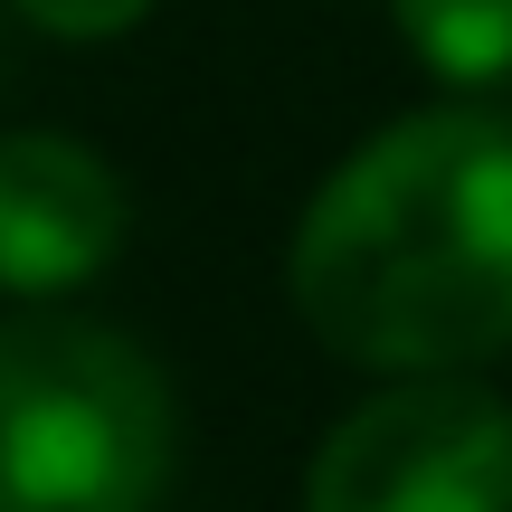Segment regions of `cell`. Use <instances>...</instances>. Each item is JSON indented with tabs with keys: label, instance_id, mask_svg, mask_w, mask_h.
I'll return each mask as SVG.
<instances>
[{
	"label": "cell",
	"instance_id": "4",
	"mask_svg": "<svg viewBox=\"0 0 512 512\" xmlns=\"http://www.w3.org/2000/svg\"><path fill=\"white\" fill-rule=\"evenodd\" d=\"M133 238V190L86 133L19 124L0 133V294L57 304L95 285Z\"/></svg>",
	"mask_w": 512,
	"mask_h": 512
},
{
	"label": "cell",
	"instance_id": "1",
	"mask_svg": "<svg viewBox=\"0 0 512 512\" xmlns=\"http://www.w3.org/2000/svg\"><path fill=\"white\" fill-rule=\"evenodd\" d=\"M285 304L332 361L380 380L512 351V114L418 105L313 181L285 238Z\"/></svg>",
	"mask_w": 512,
	"mask_h": 512
},
{
	"label": "cell",
	"instance_id": "6",
	"mask_svg": "<svg viewBox=\"0 0 512 512\" xmlns=\"http://www.w3.org/2000/svg\"><path fill=\"white\" fill-rule=\"evenodd\" d=\"M38 38H67V48H105V38H133L152 19V0H10Z\"/></svg>",
	"mask_w": 512,
	"mask_h": 512
},
{
	"label": "cell",
	"instance_id": "2",
	"mask_svg": "<svg viewBox=\"0 0 512 512\" xmlns=\"http://www.w3.org/2000/svg\"><path fill=\"white\" fill-rule=\"evenodd\" d=\"M181 475V389L95 313L0 323V512H162Z\"/></svg>",
	"mask_w": 512,
	"mask_h": 512
},
{
	"label": "cell",
	"instance_id": "5",
	"mask_svg": "<svg viewBox=\"0 0 512 512\" xmlns=\"http://www.w3.org/2000/svg\"><path fill=\"white\" fill-rule=\"evenodd\" d=\"M408 57H418L437 86L484 95L512 76V0H389Z\"/></svg>",
	"mask_w": 512,
	"mask_h": 512
},
{
	"label": "cell",
	"instance_id": "3",
	"mask_svg": "<svg viewBox=\"0 0 512 512\" xmlns=\"http://www.w3.org/2000/svg\"><path fill=\"white\" fill-rule=\"evenodd\" d=\"M304 512H512V399L475 370L380 380L313 446Z\"/></svg>",
	"mask_w": 512,
	"mask_h": 512
}]
</instances>
